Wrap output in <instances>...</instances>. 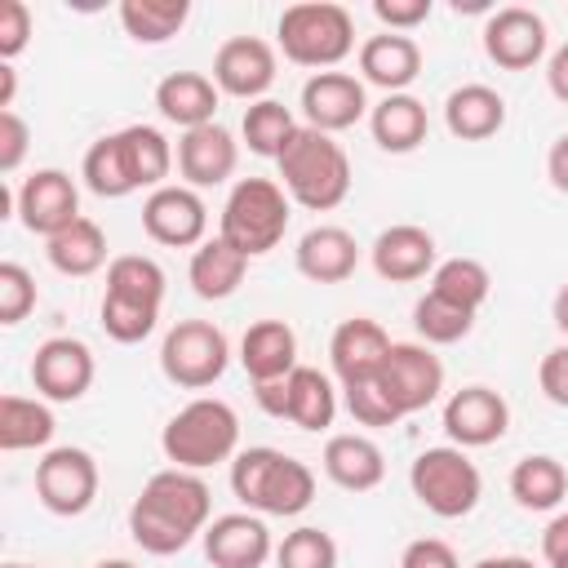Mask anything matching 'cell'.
Returning a JSON list of instances; mask_svg holds the SVG:
<instances>
[{
	"label": "cell",
	"instance_id": "obj_1",
	"mask_svg": "<svg viewBox=\"0 0 568 568\" xmlns=\"http://www.w3.org/2000/svg\"><path fill=\"white\" fill-rule=\"evenodd\" d=\"M213 515V493L200 470L164 466L155 470L129 506V532L146 555H178L204 537Z\"/></svg>",
	"mask_w": 568,
	"mask_h": 568
},
{
	"label": "cell",
	"instance_id": "obj_2",
	"mask_svg": "<svg viewBox=\"0 0 568 568\" xmlns=\"http://www.w3.org/2000/svg\"><path fill=\"white\" fill-rule=\"evenodd\" d=\"M280 186L293 204L311 213H328L351 195V155L333 133H320L311 124H297L288 146L275 160Z\"/></svg>",
	"mask_w": 568,
	"mask_h": 568
},
{
	"label": "cell",
	"instance_id": "obj_3",
	"mask_svg": "<svg viewBox=\"0 0 568 568\" xmlns=\"http://www.w3.org/2000/svg\"><path fill=\"white\" fill-rule=\"evenodd\" d=\"M231 493L253 515H302L315 501V470L280 448H244L231 457Z\"/></svg>",
	"mask_w": 568,
	"mask_h": 568
},
{
	"label": "cell",
	"instance_id": "obj_4",
	"mask_svg": "<svg viewBox=\"0 0 568 568\" xmlns=\"http://www.w3.org/2000/svg\"><path fill=\"white\" fill-rule=\"evenodd\" d=\"M160 448L182 470H209V466L235 457V448H240V417H235V408L226 399L195 395L191 404H182L164 422Z\"/></svg>",
	"mask_w": 568,
	"mask_h": 568
},
{
	"label": "cell",
	"instance_id": "obj_5",
	"mask_svg": "<svg viewBox=\"0 0 568 568\" xmlns=\"http://www.w3.org/2000/svg\"><path fill=\"white\" fill-rule=\"evenodd\" d=\"M288 191L275 178H240L222 204L217 217V235L240 248L244 257H262L271 248H280L284 231H288Z\"/></svg>",
	"mask_w": 568,
	"mask_h": 568
},
{
	"label": "cell",
	"instance_id": "obj_6",
	"mask_svg": "<svg viewBox=\"0 0 568 568\" xmlns=\"http://www.w3.org/2000/svg\"><path fill=\"white\" fill-rule=\"evenodd\" d=\"M275 36L288 62L333 71L355 49V18L333 0H302L280 13Z\"/></svg>",
	"mask_w": 568,
	"mask_h": 568
},
{
	"label": "cell",
	"instance_id": "obj_7",
	"mask_svg": "<svg viewBox=\"0 0 568 568\" xmlns=\"http://www.w3.org/2000/svg\"><path fill=\"white\" fill-rule=\"evenodd\" d=\"M408 488L413 497L439 515V519H462L479 506L484 497V475L479 466L466 457V448L457 444H439V448H422L408 466Z\"/></svg>",
	"mask_w": 568,
	"mask_h": 568
},
{
	"label": "cell",
	"instance_id": "obj_8",
	"mask_svg": "<svg viewBox=\"0 0 568 568\" xmlns=\"http://www.w3.org/2000/svg\"><path fill=\"white\" fill-rule=\"evenodd\" d=\"M231 364V342L209 320H178L160 342V373L182 390H209Z\"/></svg>",
	"mask_w": 568,
	"mask_h": 568
},
{
	"label": "cell",
	"instance_id": "obj_9",
	"mask_svg": "<svg viewBox=\"0 0 568 568\" xmlns=\"http://www.w3.org/2000/svg\"><path fill=\"white\" fill-rule=\"evenodd\" d=\"M373 382L382 386V395L390 399V408L399 417H413L422 408H430L444 390V364L426 342H395L382 359V368L373 373Z\"/></svg>",
	"mask_w": 568,
	"mask_h": 568
},
{
	"label": "cell",
	"instance_id": "obj_10",
	"mask_svg": "<svg viewBox=\"0 0 568 568\" xmlns=\"http://www.w3.org/2000/svg\"><path fill=\"white\" fill-rule=\"evenodd\" d=\"M98 484H102V475H98V462H93L89 448L62 444V448H49L36 462V497L58 519L84 515L98 497Z\"/></svg>",
	"mask_w": 568,
	"mask_h": 568
},
{
	"label": "cell",
	"instance_id": "obj_11",
	"mask_svg": "<svg viewBox=\"0 0 568 568\" xmlns=\"http://www.w3.org/2000/svg\"><path fill=\"white\" fill-rule=\"evenodd\" d=\"M142 231L164 248H200L209 231V209L195 186L169 182L142 200Z\"/></svg>",
	"mask_w": 568,
	"mask_h": 568
},
{
	"label": "cell",
	"instance_id": "obj_12",
	"mask_svg": "<svg viewBox=\"0 0 568 568\" xmlns=\"http://www.w3.org/2000/svg\"><path fill=\"white\" fill-rule=\"evenodd\" d=\"M13 213L31 235H44V240H53L75 217H84L80 213V191H75L71 173H62V169H36L31 178H22Z\"/></svg>",
	"mask_w": 568,
	"mask_h": 568
},
{
	"label": "cell",
	"instance_id": "obj_13",
	"mask_svg": "<svg viewBox=\"0 0 568 568\" xmlns=\"http://www.w3.org/2000/svg\"><path fill=\"white\" fill-rule=\"evenodd\" d=\"M546 18L524 9V4H506V9H493L488 22H484V53L488 62H497L501 71H528L546 58Z\"/></svg>",
	"mask_w": 568,
	"mask_h": 568
},
{
	"label": "cell",
	"instance_id": "obj_14",
	"mask_svg": "<svg viewBox=\"0 0 568 568\" xmlns=\"http://www.w3.org/2000/svg\"><path fill=\"white\" fill-rule=\"evenodd\" d=\"M93 373H98L93 351L80 337H49L31 355V382L40 399H53V404L84 399V390L93 386Z\"/></svg>",
	"mask_w": 568,
	"mask_h": 568
},
{
	"label": "cell",
	"instance_id": "obj_15",
	"mask_svg": "<svg viewBox=\"0 0 568 568\" xmlns=\"http://www.w3.org/2000/svg\"><path fill=\"white\" fill-rule=\"evenodd\" d=\"M213 84L226 98L262 102L275 84V49L262 36H231L213 53Z\"/></svg>",
	"mask_w": 568,
	"mask_h": 568
},
{
	"label": "cell",
	"instance_id": "obj_16",
	"mask_svg": "<svg viewBox=\"0 0 568 568\" xmlns=\"http://www.w3.org/2000/svg\"><path fill=\"white\" fill-rule=\"evenodd\" d=\"M510 404L493 386H462L444 399V435L457 448H488L506 435Z\"/></svg>",
	"mask_w": 568,
	"mask_h": 568
},
{
	"label": "cell",
	"instance_id": "obj_17",
	"mask_svg": "<svg viewBox=\"0 0 568 568\" xmlns=\"http://www.w3.org/2000/svg\"><path fill=\"white\" fill-rule=\"evenodd\" d=\"M302 115L320 133H342V129L359 124L368 115L364 80H355L351 71H315L302 84Z\"/></svg>",
	"mask_w": 568,
	"mask_h": 568
},
{
	"label": "cell",
	"instance_id": "obj_18",
	"mask_svg": "<svg viewBox=\"0 0 568 568\" xmlns=\"http://www.w3.org/2000/svg\"><path fill=\"white\" fill-rule=\"evenodd\" d=\"M200 541H204V555L213 568H262L275 555L271 528L253 510H231V515L209 519Z\"/></svg>",
	"mask_w": 568,
	"mask_h": 568
},
{
	"label": "cell",
	"instance_id": "obj_19",
	"mask_svg": "<svg viewBox=\"0 0 568 568\" xmlns=\"http://www.w3.org/2000/svg\"><path fill=\"white\" fill-rule=\"evenodd\" d=\"M368 257H373V271L390 284H413L439 266L435 235L426 226H413V222H395V226L377 231Z\"/></svg>",
	"mask_w": 568,
	"mask_h": 568
},
{
	"label": "cell",
	"instance_id": "obj_20",
	"mask_svg": "<svg viewBox=\"0 0 568 568\" xmlns=\"http://www.w3.org/2000/svg\"><path fill=\"white\" fill-rule=\"evenodd\" d=\"M390 346L395 342H390V333L377 320L351 315L328 337V364H333V373H337L342 386H355V382H368L382 368V359H386Z\"/></svg>",
	"mask_w": 568,
	"mask_h": 568
},
{
	"label": "cell",
	"instance_id": "obj_21",
	"mask_svg": "<svg viewBox=\"0 0 568 568\" xmlns=\"http://www.w3.org/2000/svg\"><path fill=\"white\" fill-rule=\"evenodd\" d=\"M240 164V142L231 138L226 124H200L178 138V173L186 186H222Z\"/></svg>",
	"mask_w": 568,
	"mask_h": 568
},
{
	"label": "cell",
	"instance_id": "obj_22",
	"mask_svg": "<svg viewBox=\"0 0 568 568\" xmlns=\"http://www.w3.org/2000/svg\"><path fill=\"white\" fill-rule=\"evenodd\" d=\"M293 262H297V275H306L311 284H342L359 266V244L346 226H311L297 240Z\"/></svg>",
	"mask_w": 568,
	"mask_h": 568
},
{
	"label": "cell",
	"instance_id": "obj_23",
	"mask_svg": "<svg viewBox=\"0 0 568 568\" xmlns=\"http://www.w3.org/2000/svg\"><path fill=\"white\" fill-rule=\"evenodd\" d=\"M359 71L368 84H377L386 93H408V84L422 75V44L399 31L368 36L359 44Z\"/></svg>",
	"mask_w": 568,
	"mask_h": 568
},
{
	"label": "cell",
	"instance_id": "obj_24",
	"mask_svg": "<svg viewBox=\"0 0 568 568\" xmlns=\"http://www.w3.org/2000/svg\"><path fill=\"white\" fill-rule=\"evenodd\" d=\"M240 364H244V373H248L253 386L288 377L297 368V333L284 320H257V324H248V333L240 337Z\"/></svg>",
	"mask_w": 568,
	"mask_h": 568
},
{
	"label": "cell",
	"instance_id": "obj_25",
	"mask_svg": "<svg viewBox=\"0 0 568 568\" xmlns=\"http://www.w3.org/2000/svg\"><path fill=\"white\" fill-rule=\"evenodd\" d=\"M320 462H324V475H328L337 488H346V493H368V488H377V484L386 479V457H382V448H377L368 435H359V430L328 435Z\"/></svg>",
	"mask_w": 568,
	"mask_h": 568
},
{
	"label": "cell",
	"instance_id": "obj_26",
	"mask_svg": "<svg viewBox=\"0 0 568 568\" xmlns=\"http://www.w3.org/2000/svg\"><path fill=\"white\" fill-rule=\"evenodd\" d=\"M217 84L213 75H200V71H169L160 84H155V106L169 124H178L182 133L200 129V124H213L217 115Z\"/></svg>",
	"mask_w": 568,
	"mask_h": 568
},
{
	"label": "cell",
	"instance_id": "obj_27",
	"mask_svg": "<svg viewBox=\"0 0 568 568\" xmlns=\"http://www.w3.org/2000/svg\"><path fill=\"white\" fill-rule=\"evenodd\" d=\"M444 124L462 142H484L506 124V98L493 84H462L444 98Z\"/></svg>",
	"mask_w": 568,
	"mask_h": 568
},
{
	"label": "cell",
	"instance_id": "obj_28",
	"mask_svg": "<svg viewBox=\"0 0 568 568\" xmlns=\"http://www.w3.org/2000/svg\"><path fill=\"white\" fill-rule=\"evenodd\" d=\"M368 129H373V142L390 155H408L426 142L430 133V115L426 106L413 98V93H386L373 111H368Z\"/></svg>",
	"mask_w": 568,
	"mask_h": 568
},
{
	"label": "cell",
	"instance_id": "obj_29",
	"mask_svg": "<svg viewBox=\"0 0 568 568\" xmlns=\"http://www.w3.org/2000/svg\"><path fill=\"white\" fill-rule=\"evenodd\" d=\"M333 417H337V390L328 373L297 364L284 377V422H293L297 430H328Z\"/></svg>",
	"mask_w": 568,
	"mask_h": 568
},
{
	"label": "cell",
	"instance_id": "obj_30",
	"mask_svg": "<svg viewBox=\"0 0 568 568\" xmlns=\"http://www.w3.org/2000/svg\"><path fill=\"white\" fill-rule=\"evenodd\" d=\"M244 271H248V257L240 248H231L222 235L204 240L195 253H191V266H186V280L195 288V297L204 302H226L240 284H244Z\"/></svg>",
	"mask_w": 568,
	"mask_h": 568
},
{
	"label": "cell",
	"instance_id": "obj_31",
	"mask_svg": "<svg viewBox=\"0 0 568 568\" xmlns=\"http://www.w3.org/2000/svg\"><path fill=\"white\" fill-rule=\"evenodd\" d=\"M49 248V266L58 271V275H71V280H84V275H93V271H102V266H111L106 262V231L93 222V217H75L67 231H58L53 240H44Z\"/></svg>",
	"mask_w": 568,
	"mask_h": 568
},
{
	"label": "cell",
	"instance_id": "obj_32",
	"mask_svg": "<svg viewBox=\"0 0 568 568\" xmlns=\"http://www.w3.org/2000/svg\"><path fill=\"white\" fill-rule=\"evenodd\" d=\"M510 497L524 510H555L568 497V470L550 453H528L510 470Z\"/></svg>",
	"mask_w": 568,
	"mask_h": 568
},
{
	"label": "cell",
	"instance_id": "obj_33",
	"mask_svg": "<svg viewBox=\"0 0 568 568\" xmlns=\"http://www.w3.org/2000/svg\"><path fill=\"white\" fill-rule=\"evenodd\" d=\"M58 422L44 399L27 395H4L0 399V448L4 453H27V448H49Z\"/></svg>",
	"mask_w": 568,
	"mask_h": 568
},
{
	"label": "cell",
	"instance_id": "obj_34",
	"mask_svg": "<svg viewBox=\"0 0 568 568\" xmlns=\"http://www.w3.org/2000/svg\"><path fill=\"white\" fill-rule=\"evenodd\" d=\"M120 142H124V155H129V169H133V182L138 191H160L169 186L164 178L173 173L178 164V151L169 146V138L155 129V124H124L120 129Z\"/></svg>",
	"mask_w": 568,
	"mask_h": 568
},
{
	"label": "cell",
	"instance_id": "obj_35",
	"mask_svg": "<svg viewBox=\"0 0 568 568\" xmlns=\"http://www.w3.org/2000/svg\"><path fill=\"white\" fill-rule=\"evenodd\" d=\"M80 178L93 195L102 200H124L138 191L133 182V169H129V155H124V142H120V129L98 138L89 151H84V164H80Z\"/></svg>",
	"mask_w": 568,
	"mask_h": 568
},
{
	"label": "cell",
	"instance_id": "obj_36",
	"mask_svg": "<svg viewBox=\"0 0 568 568\" xmlns=\"http://www.w3.org/2000/svg\"><path fill=\"white\" fill-rule=\"evenodd\" d=\"M191 18L186 0H124L120 4V27L138 44H164L173 40Z\"/></svg>",
	"mask_w": 568,
	"mask_h": 568
},
{
	"label": "cell",
	"instance_id": "obj_37",
	"mask_svg": "<svg viewBox=\"0 0 568 568\" xmlns=\"http://www.w3.org/2000/svg\"><path fill=\"white\" fill-rule=\"evenodd\" d=\"M240 133L248 142L253 155H266V160H280V151L288 146V138L297 133V120L284 102L275 98H262V102H248L244 120H240Z\"/></svg>",
	"mask_w": 568,
	"mask_h": 568
},
{
	"label": "cell",
	"instance_id": "obj_38",
	"mask_svg": "<svg viewBox=\"0 0 568 568\" xmlns=\"http://www.w3.org/2000/svg\"><path fill=\"white\" fill-rule=\"evenodd\" d=\"M413 328H417V337L426 346H453L475 328V311H466V306H457V302H448V297L426 288L417 297V306H413Z\"/></svg>",
	"mask_w": 568,
	"mask_h": 568
},
{
	"label": "cell",
	"instance_id": "obj_39",
	"mask_svg": "<svg viewBox=\"0 0 568 568\" xmlns=\"http://www.w3.org/2000/svg\"><path fill=\"white\" fill-rule=\"evenodd\" d=\"M488 288H493V275L475 257H448V262H439L430 271V293H439V297H448V302H457V306H466L475 315L488 302Z\"/></svg>",
	"mask_w": 568,
	"mask_h": 568
},
{
	"label": "cell",
	"instance_id": "obj_40",
	"mask_svg": "<svg viewBox=\"0 0 568 568\" xmlns=\"http://www.w3.org/2000/svg\"><path fill=\"white\" fill-rule=\"evenodd\" d=\"M98 320H102V328H106L111 342L133 346V342H146V337L155 333V324H160V306H155V302L124 297V293H102Z\"/></svg>",
	"mask_w": 568,
	"mask_h": 568
},
{
	"label": "cell",
	"instance_id": "obj_41",
	"mask_svg": "<svg viewBox=\"0 0 568 568\" xmlns=\"http://www.w3.org/2000/svg\"><path fill=\"white\" fill-rule=\"evenodd\" d=\"M102 293H124V297L164 306V266L146 253H120L106 266V288Z\"/></svg>",
	"mask_w": 568,
	"mask_h": 568
},
{
	"label": "cell",
	"instance_id": "obj_42",
	"mask_svg": "<svg viewBox=\"0 0 568 568\" xmlns=\"http://www.w3.org/2000/svg\"><path fill=\"white\" fill-rule=\"evenodd\" d=\"M275 568H337V541L324 528L302 524L275 546Z\"/></svg>",
	"mask_w": 568,
	"mask_h": 568
},
{
	"label": "cell",
	"instance_id": "obj_43",
	"mask_svg": "<svg viewBox=\"0 0 568 568\" xmlns=\"http://www.w3.org/2000/svg\"><path fill=\"white\" fill-rule=\"evenodd\" d=\"M36 311V280L22 262H0V324H22Z\"/></svg>",
	"mask_w": 568,
	"mask_h": 568
},
{
	"label": "cell",
	"instance_id": "obj_44",
	"mask_svg": "<svg viewBox=\"0 0 568 568\" xmlns=\"http://www.w3.org/2000/svg\"><path fill=\"white\" fill-rule=\"evenodd\" d=\"M342 399H346V413L359 422V426H373V430H382V426H395V422H404L395 408H390V399L382 395V386L368 377V382H355V386H342Z\"/></svg>",
	"mask_w": 568,
	"mask_h": 568
},
{
	"label": "cell",
	"instance_id": "obj_45",
	"mask_svg": "<svg viewBox=\"0 0 568 568\" xmlns=\"http://www.w3.org/2000/svg\"><path fill=\"white\" fill-rule=\"evenodd\" d=\"M31 27H36V18H31L27 0H4L0 4V62H13L31 44Z\"/></svg>",
	"mask_w": 568,
	"mask_h": 568
},
{
	"label": "cell",
	"instance_id": "obj_46",
	"mask_svg": "<svg viewBox=\"0 0 568 568\" xmlns=\"http://www.w3.org/2000/svg\"><path fill=\"white\" fill-rule=\"evenodd\" d=\"M27 142H31V129L18 111H0V173L13 178L22 169V155H27Z\"/></svg>",
	"mask_w": 568,
	"mask_h": 568
},
{
	"label": "cell",
	"instance_id": "obj_47",
	"mask_svg": "<svg viewBox=\"0 0 568 568\" xmlns=\"http://www.w3.org/2000/svg\"><path fill=\"white\" fill-rule=\"evenodd\" d=\"M537 386H541V395H546L550 404L568 408V342H559V346H550V351L541 355V364H537Z\"/></svg>",
	"mask_w": 568,
	"mask_h": 568
},
{
	"label": "cell",
	"instance_id": "obj_48",
	"mask_svg": "<svg viewBox=\"0 0 568 568\" xmlns=\"http://www.w3.org/2000/svg\"><path fill=\"white\" fill-rule=\"evenodd\" d=\"M373 13L386 31L408 36L413 27H422L430 18V0H373Z\"/></svg>",
	"mask_w": 568,
	"mask_h": 568
},
{
	"label": "cell",
	"instance_id": "obj_49",
	"mask_svg": "<svg viewBox=\"0 0 568 568\" xmlns=\"http://www.w3.org/2000/svg\"><path fill=\"white\" fill-rule=\"evenodd\" d=\"M399 568H462V564H457V550H453L448 541H439V537H417V541L404 546Z\"/></svg>",
	"mask_w": 568,
	"mask_h": 568
},
{
	"label": "cell",
	"instance_id": "obj_50",
	"mask_svg": "<svg viewBox=\"0 0 568 568\" xmlns=\"http://www.w3.org/2000/svg\"><path fill=\"white\" fill-rule=\"evenodd\" d=\"M541 559L550 568H568V510L546 524V532H541Z\"/></svg>",
	"mask_w": 568,
	"mask_h": 568
},
{
	"label": "cell",
	"instance_id": "obj_51",
	"mask_svg": "<svg viewBox=\"0 0 568 568\" xmlns=\"http://www.w3.org/2000/svg\"><path fill=\"white\" fill-rule=\"evenodd\" d=\"M546 178H550V186L559 195H568V133H559L550 142V151H546Z\"/></svg>",
	"mask_w": 568,
	"mask_h": 568
},
{
	"label": "cell",
	"instance_id": "obj_52",
	"mask_svg": "<svg viewBox=\"0 0 568 568\" xmlns=\"http://www.w3.org/2000/svg\"><path fill=\"white\" fill-rule=\"evenodd\" d=\"M546 84H550V93H555L559 102H568V40L550 53V62H546Z\"/></svg>",
	"mask_w": 568,
	"mask_h": 568
},
{
	"label": "cell",
	"instance_id": "obj_53",
	"mask_svg": "<svg viewBox=\"0 0 568 568\" xmlns=\"http://www.w3.org/2000/svg\"><path fill=\"white\" fill-rule=\"evenodd\" d=\"M13 89H18V71L0 62V111H13Z\"/></svg>",
	"mask_w": 568,
	"mask_h": 568
},
{
	"label": "cell",
	"instance_id": "obj_54",
	"mask_svg": "<svg viewBox=\"0 0 568 568\" xmlns=\"http://www.w3.org/2000/svg\"><path fill=\"white\" fill-rule=\"evenodd\" d=\"M550 320H555V328L568 337V284H559V293H555V302H550Z\"/></svg>",
	"mask_w": 568,
	"mask_h": 568
},
{
	"label": "cell",
	"instance_id": "obj_55",
	"mask_svg": "<svg viewBox=\"0 0 568 568\" xmlns=\"http://www.w3.org/2000/svg\"><path fill=\"white\" fill-rule=\"evenodd\" d=\"M470 568H537V564L524 559V555H488V559H479V564H470Z\"/></svg>",
	"mask_w": 568,
	"mask_h": 568
},
{
	"label": "cell",
	"instance_id": "obj_56",
	"mask_svg": "<svg viewBox=\"0 0 568 568\" xmlns=\"http://www.w3.org/2000/svg\"><path fill=\"white\" fill-rule=\"evenodd\" d=\"M93 568H138V564H129V559H102V564H93Z\"/></svg>",
	"mask_w": 568,
	"mask_h": 568
},
{
	"label": "cell",
	"instance_id": "obj_57",
	"mask_svg": "<svg viewBox=\"0 0 568 568\" xmlns=\"http://www.w3.org/2000/svg\"><path fill=\"white\" fill-rule=\"evenodd\" d=\"M4 568H40V564H4Z\"/></svg>",
	"mask_w": 568,
	"mask_h": 568
}]
</instances>
